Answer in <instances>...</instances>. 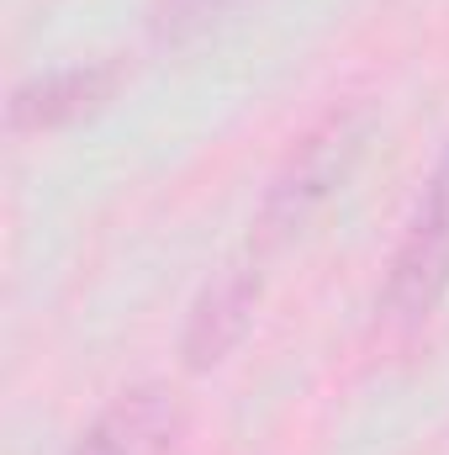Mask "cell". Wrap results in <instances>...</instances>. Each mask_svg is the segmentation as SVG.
<instances>
[{
	"label": "cell",
	"mask_w": 449,
	"mask_h": 455,
	"mask_svg": "<svg viewBox=\"0 0 449 455\" xmlns=\"http://www.w3.org/2000/svg\"><path fill=\"white\" fill-rule=\"evenodd\" d=\"M449 286V143L434 164V175L423 180V196L407 218V233L391 254V275L381 291L386 323L413 329L423 323Z\"/></svg>",
	"instance_id": "cell-1"
},
{
	"label": "cell",
	"mask_w": 449,
	"mask_h": 455,
	"mask_svg": "<svg viewBox=\"0 0 449 455\" xmlns=\"http://www.w3.org/2000/svg\"><path fill=\"white\" fill-rule=\"evenodd\" d=\"M180 435V408L164 387H132L112 397L69 455H169Z\"/></svg>",
	"instance_id": "cell-2"
},
{
	"label": "cell",
	"mask_w": 449,
	"mask_h": 455,
	"mask_svg": "<svg viewBox=\"0 0 449 455\" xmlns=\"http://www.w3.org/2000/svg\"><path fill=\"white\" fill-rule=\"evenodd\" d=\"M254 265H259L254 254L223 265V270L207 281V291L196 297L191 323H185V360H191L196 371H201V365H217L227 349L243 339V329H248V318H254V297H259V270H254Z\"/></svg>",
	"instance_id": "cell-3"
},
{
	"label": "cell",
	"mask_w": 449,
	"mask_h": 455,
	"mask_svg": "<svg viewBox=\"0 0 449 455\" xmlns=\"http://www.w3.org/2000/svg\"><path fill=\"white\" fill-rule=\"evenodd\" d=\"M112 85V69H59V75H37L11 96V127L32 132V127H53L64 116H80L96 107Z\"/></svg>",
	"instance_id": "cell-4"
},
{
	"label": "cell",
	"mask_w": 449,
	"mask_h": 455,
	"mask_svg": "<svg viewBox=\"0 0 449 455\" xmlns=\"http://www.w3.org/2000/svg\"><path fill=\"white\" fill-rule=\"evenodd\" d=\"M227 0H159V11H154V21H159V32H185V27H201L207 16H217Z\"/></svg>",
	"instance_id": "cell-5"
}]
</instances>
